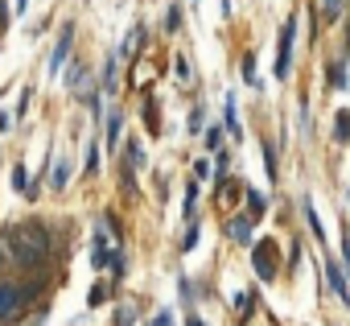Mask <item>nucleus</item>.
<instances>
[{"label":"nucleus","instance_id":"obj_12","mask_svg":"<svg viewBox=\"0 0 350 326\" xmlns=\"http://www.w3.org/2000/svg\"><path fill=\"white\" fill-rule=\"evenodd\" d=\"M128 157H132V166H144V153H140V145H128Z\"/></svg>","mask_w":350,"mask_h":326},{"label":"nucleus","instance_id":"obj_20","mask_svg":"<svg viewBox=\"0 0 350 326\" xmlns=\"http://www.w3.org/2000/svg\"><path fill=\"white\" fill-rule=\"evenodd\" d=\"M190 326H202V322H198V318H194V322H190Z\"/></svg>","mask_w":350,"mask_h":326},{"label":"nucleus","instance_id":"obj_3","mask_svg":"<svg viewBox=\"0 0 350 326\" xmlns=\"http://www.w3.org/2000/svg\"><path fill=\"white\" fill-rule=\"evenodd\" d=\"M38 285H25V289H17V285H0V318H9V314H17V305L21 301H29V293H33Z\"/></svg>","mask_w":350,"mask_h":326},{"label":"nucleus","instance_id":"obj_16","mask_svg":"<svg viewBox=\"0 0 350 326\" xmlns=\"http://www.w3.org/2000/svg\"><path fill=\"white\" fill-rule=\"evenodd\" d=\"M247 199H252V211H264V207H268V199H264V195H247Z\"/></svg>","mask_w":350,"mask_h":326},{"label":"nucleus","instance_id":"obj_7","mask_svg":"<svg viewBox=\"0 0 350 326\" xmlns=\"http://www.w3.org/2000/svg\"><path fill=\"white\" fill-rule=\"evenodd\" d=\"M231 236H235L239 244H252V219H243V215L231 219Z\"/></svg>","mask_w":350,"mask_h":326},{"label":"nucleus","instance_id":"obj_18","mask_svg":"<svg viewBox=\"0 0 350 326\" xmlns=\"http://www.w3.org/2000/svg\"><path fill=\"white\" fill-rule=\"evenodd\" d=\"M342 252H346V268H350V236L342 240Z\"/></svg>","mask_w":350,"mask_h":326},{"label":"nucleus","instance_id":"obj_9","mask_svg":"<svg viewBox=\"0 0 350 326\" xmlns=\"http://www.w3.org/2000/svg\"><path fill=\"white\" fill-rule=\"evenodd\" d=\"M66 178H70V161H58V170H54V186L62 190V186H66Z\"/></svg>","mask_w":350,"mask_h":326},{"label":"nucleus","instance_id":"obj_2","mask_svg":"<svg viewBox=\"0 0 350 326\" xmlns=\"http://www.w3.org/2000/svg\"><path fill=\"white\" fill-rule=\"evenodd\" d=\"M293 38H297V17H288V21H284V29H280V50H276V79H288V71H293Z\"/></svg>","mask_w":350,"mask_h":326},{"label":"nucleus","instance_id":"obj_8","mask_svg":"<svg viewBox=\"0 0 350 326\" xmlns=\"http://www.w3.org/2000/svg\"><path fill=\"white\" fill-rule=\"evenodd\" d=\"M120 124H124L120 112H111V116H107V145H111V149H116V140H120Z\"/></svg>","mask_w":350,"mask_h":326},{"label":"nucleus","instance_id":"obj_5","mask_svg":"<svg viewBox=\"0 0 350 326\" xmlns=\"http://www.w3.org/2000/svg\"><path fill=\"white\" fill-rule=\"evenodd\" d=\"M70 42H75V29L66 25V29L58 34V46H54L50 62H46V71H50V75H58V71H62V62H66V54H70Z\"/></svg>","mask_w":350,"mask_h":326},{"label":"nucleus","instance_id":"obj_11","mask_svg":"<svg viewBox=\"0 0 350 326\" xmlns=\"http://www.w3.org/2000/svg\"><path fill=\"white\" fill-rule=\"evenodd\" d=\"M13 190H25V166L13 170Z\"/></svg>","mask_w":350,"mask_h":326},{"label":"nucleus","instance_id":"obj_14","mask_svg":"<svg viewBox=\"0 0 350 326\" xmlns=\"http://www.w3.org/2000/svg\"><path fill=\"white\" fill-rule=\"evenodd\" d=\"M219 140H223V128H211V132H206V145H211V149H215V145H219Z\"/></svg>","mask_w":350,"mask_h":326},{"label":"nucleus","instance_id":"obj_13","mask_svg":"<svg viewBox=\"0 0 350 326\" xmlns=\"http://www.w3.org/2000/svg\"><path fill=\"white\" fill-rule=\"evenodd\" d=\"M321 9H325L329 17H338V9H342V0H321Z\"/></svg>","mask_w":350,"mask_h":326},{"label":"nucleus","instance_id":"obj_19","mask_svg":"<svg viewBox=\"0 0 350 326\" xmlns=\"http://www.w3.org/2000/svg\"><path fill=\"white\" fill-rule=\"evenodd\" d=\"M25 5H29V0H17V13H25Z\"/></svg>","mask_w":350,"mask_h":326},{"label":"nucleus","instance_id":"obj_10","mask_svg":"<svg viewBox=\"0 0 350 326\" xmlns=\"http://www.w3.org/2000/svg\"><path fill=\"white\" fill-rule=\"evenodd\" d=\"M338 140H350V112H338Z\"/></svg>","mask_w":350,"mask_h":326},{"label":"nucleus","instance_id":"obj_17","mask_svg":"<svg viewBox=\"0 0 350 326\" xmlns=\"http://www.w3.org/2000/svg\"><path fill=\"white\" fill-rule=\"evenodd\" d=\"M152 326H173V318H169V314H157V318H152Z\"/></svg>","mask_w":350,"mask_h":326},{"label":"nucleus","instance_id":"obj_4","mask_svg":"<svg viewBox=\"0 0 350 326\" xmlns=\"http://www.w3.org/2000/svg\"><path fill=\"white\" fill-rule=\"evenodd\" d=\"M256 273H260L264 281L276 277V244H272V240H264V244L256 248Z\"/></svg>","mask_w":350,"mask_h":326},{"label":"nucleus","instance_id":"obj_6","mask_svg":"<svg viewBox=\"0 0 350 326\" xmlns=\"http://www.w3.org/2000/svg\"><path fill=\"white\" fill-rule=\"evenodd\" d=\"M325 281L334 285V293L346 301V310H350V285H346V277H342V268L334 264V260H325Z\"/></svg>","mask_w":350,"mask_h":326},{"label":"nucleus","instance_id":"obj_15","mask_svg":"<svg viewBox=\"0 0 350 326\" xmlns=\"http://www.w3.org/2000/svg\"><path fill=\"white\" fill-rule=\"evenodd\" d=\"M194 199H198V186H190V195H186V215H194Z\"/></svg>","mask_w":350,"mask_h":326},{"label":"nucleus","instance_id":"obj_1","mask_svg":"<svg viewBox=\"0 0 350 326\" xmlns=\"http://www.w3.org/2000/svg\"><path fill=\"white\" fill-rule=\"evenodd\" d=\"M5 236H9V248H13V256H17L25 268H38V264L46 260V252H50V231H46L42 223L9 227Z\"/></svg>","mask_w":350,"mask_h":326}]
</instances>
